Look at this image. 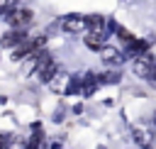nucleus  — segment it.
Segmentation results:
<instances>
[{
  "mask_svg": "<svg viewBox=\"0 0 156 149\" xmlns=\"http://www.w3.org/2000/svg\"><path fill=\"white\" fill-rule=\"evenodd\" d=\"M7 24L10 27H17V29H24L27 24H32V20H34V12L32 10H24V7H12L7 15Z\"/></svg>",
  "mask_w": 156,
  "mask_h": 149,
  "instance_id": "nucleus-1",
  "label": "nucleus"
},
{
  "mask_svg": "<svg viewBox=\"0 0 156 149\" xmlns=\"http://www.w3.org/2000/svg\"><path fill=\"white\" fill-rule=\"evenodd\" d=\"M61 29L68 32V34H80V32L88 29V17H83V15H66L61 20Z\"/></svg>",
  "mask_w": 156,
  "mask_h": 149,
  "instance_id": "nucleus-2",
  "label": "nucleus"
},
{
  "mask_svg": "<svg viewBox=\"0 0 156 149\" xmlns=\"http://www.w3.org/2000/svg\"><path fill=\"white\" fill-rule=\"evenodd\" d=\"M132 71H134L139 78H154V56H151V54L136 56L134 64H132Z\"/></svg>",
  "mask_w": 156,
  "mask_h": 149,
  "instance_id": "nucleus-3",
  "label": "nucleus"
},
{
  "mask_svg": "<svg viewBox=\"0 0 156 149\" xmlns=\"http://www.w3.org/2000/svg\"><path fill=\"white\" fill-rule=\"evenodd\" d=\"M100 56H102V61H105V64H110V66H119V64L124 61L122 51H117L115 46H107V44H102V46H100Z\"/></svg>",
  "mask_w": 156,
  "mask_h": 149,
  "instance_id": "nucleus-4",
  "label": "nucleus"
},
{
  "mask_svg": "<svg viewBox=\"0 0 156 149\" xmlns=\"http://www.w3.org/2000/svg\"><path fill=\"white\" fill-rule=\"evenodd\" d=\"M154 132L149 129V127H144V125H134V139L141 144V149H149L151 147V142H154Z\"/></svg>",
  "mask_w": 156,
  "mask_h": 149,
  "instance_id": "nucleus-5",
  "label": "nucleus"
},
{
  "mask_svg": "<svg viewBox=\"0 0 156 149\" xmlns=\"http://www.w3.org/2000/svg\"><path fill=\"white\" fill-rule=\"evenodd\" d=\"M24 39H29V37L24 34V29H17V27H15V32H7V34L2 37V44H5V46H20Z\"/></svg>",
  "mask_w": 156,
  "mask_h": 149,
  "instance_id": "nucleus-6",
  "label": "nucleus"
},
{
  "mask_svg": "<svg viewBox=\"0 0 156 149\" xmlns=\"http://www.w3.org/2000/svg\"><path fill=\"white\" fill-rule=\"evenodd\" d=\"M17 5H20V0H0V12L7 15V12H10L12 7H17Z\"/></svg>",
  "mask_w": 156,
  "mask_h": 149,
  "instance_id": "nucleus-7",
  "label": "nucleus"
},
{
  "mask_svg": "<svg viewBox=\"0 0 156 149\" xmlns=\"http://www.w3.org/2000/svg\"><path fill=\"white\" fill-rule=\"evenodd\" d=\"M154 78H156V59H154Z\"/></svg>",
  "mask_w": 156,
  "mask_h": 149,
  "instance_id": "nucleus-8",
  "label": "nucleus"
},
{
  "mask_svg": "<svg viewBox=\"0 0 156 149\" xmlns=\"http://www.w3.org/2000/svg\"><path fill=\"white\" fill-rule=\"evenodd\" d=\"M154 127H156V115H154Z\"/></svg>",
  "mask_w": 156,
  "mask_h": 149,
  "instance_id": "nucleus-9",
  "label": "nucleus"
}]
</instances>
